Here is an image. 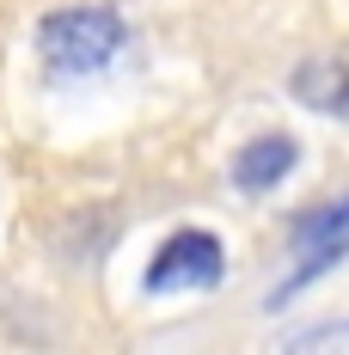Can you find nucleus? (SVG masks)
I'll list each match as a JSON object with an SVG mask.
<instances>
[{"instance_id": "1", "label": "nucleus", "mask_w": 349, "mask_h": 355, "mask_svg": "<svg viewBox=\"0 0 349 355\" xmlns=\"http://www.w3.org/2000/svg\"><path fill=\"white\" fill-rule=\"evenodd\" d=\"M123 43H129V25L110 6H62V12H49L37 25V55H43V68L56 80H92V73H105L123 55Z\"/></svg>"}, {"instance_id": "2", "label": "nucleus", "mask_w": 349, "mask_h": 355, "mask_svg": "<svg viewBox=\"0 0 349 355\" xmlns=\"http://www.w3.org/2000/svg\"><path fill=\"white\" fill-rule=\"evenodd\" d=\"M294 251H300V263H294L288 282L270 294V306H282L288 294H300L313 276H325L331 263L349 257V196H337V202H325V209H313V214H300V220H294Z\"/></svg>"}, {"instance_id": "3", "label": "nucleus", "mask_w": 349, "mask_h": 355, "mask_svg": "<svg viewBox=\"0 0 349 355\" xmlns=\"http://www.w3.org/2000/svg\"><path fill=\"white\" fill-rule=\"evenodd\" d=\"M227 276V257H221V239L203 233V227H184L166 245L153 251L147 263V294H190V288H214Z\"/></svg>"}, {"instance_id": "4", "label": "nucleus", "mask_w": 349, "mask_h": 355, "mask_svg": "<svg viewBox=\"0 0 349 355\" xmlns=\"http://www.w3.org/2000/svg\"><path fill=\"white\" fill-rule=\"evenodd\" d=\"M294 98L318 116H349V68L343 62H331V55H313V62H300L294 68Z\"/></svg>"}, {"instance_id": "5", "label": "nucleus", "mask_w": 349, "mask_h": 355, "mask_svg": "<svg viewBox=\"0 0 349 355\" xmlns=\"http://www.w3.org/2000/svg\"><path fill=\"white\" fill-rule=\"evenodd\" d=\"M294 159H300V147L288 141V135H257V141L239 147L233 184H239V190H270V184H282V178L294 172Z\"/></svg>"}, {"instance_id": "6", "label": "nucleus", "mask_w": 349, "mask_h": 355, "mask_svg": "<svg viewBox=\"0 0 349 355\" xmlns=\"http://www.w3.org/2000/svg\"><path fill=\"white\" fill-rule=\"evenodd\" d=\"M282 349H349V324H313V331H288Z\"/></svg>"}]
</instances>
